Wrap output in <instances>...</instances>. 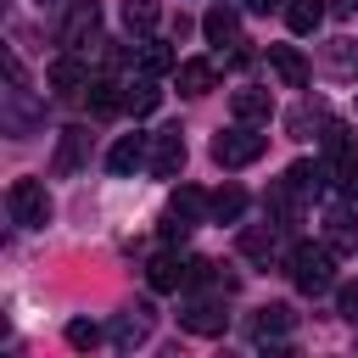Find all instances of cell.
Masks as SVG:
<instances>
[{
    "label": "cell",
    "instance_id": "6da1fadb",
    "mask_svg": "<svg viewBox=\"0 0 358 358\" xmlns=\"http://www.w3.org/2000/svg\"><path fill=\"white\" fill-rule=\"evenodd\" d=\"M285 263H291V285H296L302 296H319V291H330V285H336V252H330V246L296 241Z\"/></svg>",
    "mask_w": 358,
    "mask_h": 358
},
{
    "label": "cell",
    "instance_id": "7a4b0ae2",
    "mask_svg": "<svg viewBox=\"0 0 358 358\" xmlns=\"http://www.w3.org/2000/svg\"><path fill=\"white\" fill-rule=\"evenodd\" d=\"M268 151V134H257L252 123H235V129H218L213 134V162L218 168H246Z\"/></svg>",
    "mask_w": 358,
    "mask_h": 358
},
{
    "label": "cell",
    "instance_id": "3957f363",
    "mask_svg": "<svg viewBox=\"0 0 358 358\" xmlns=\"http://www.w3.org/2000/svg\"><path fill=\"white\" fill-rule=\"evenodd\" d=\"M11 218L22 224V229H45L50 224V190H45V179H11Z\"/></svg>",
    "mask_w": 358,
    "mask_h": 358
},
{
    "label": "cell",
    "instance_id": "277c9868",
    "mask_svg": "<svg viewBox=\"0 0 358 358\" xmlns=\"http://www.w3.org/2000/svg\"><path fill=\"white\" fill-rule=\"evenodd\" d=\"M101 34V6L95 0H73L62 17V45L67 50H90V39Z\"/></svg>",
    "mask_w": 358,
    "mask_h": 358
},
{
    "label": "cell",
    "instance_id": "5b68a950",
    "mask_svg": "<svg viewBox=\"0 0 358 358\" xmlns=\"http://www.w3.org/2000/svg\"><path fill=\"white\" fill-rule=\"evenodd\" d=\"M145 168H151L157 179H173V173L185 168V134H179V129H162V134H151Z\"/></svg>",
    "mask_w": 358,
    "mask_h": 358
},
{
    "label": "cell",
    "instance_id": "8992f818",
    "mask_svg": "<svg viewBox=\"0 0 358 358\" xmlns=\"http://www.w3.org/2000/svg\"><path fill=\"white\" fill-rule=\"evenodd\" d=\"M179 324H185V330H196V336H224L229 313H224V302H218V296H190V302H185V313H179Z\"/></svg>",
    "mask_w": 358,
    "mask_h": 358
},
{
    "label": "cell",
    "instance_id": "52a82bcc",
    "mask_svg": "<svg viewBox=\"0 0 358 358\" xmlns=\"http://www.w3.org/2000/svg\"><path fill=\"white\" fill-rule=\"evenodd\" d=\"M229 112H235V123H268V117H274V95L246 84V90L229 95Z\"/></svg>",
    "mask_w": 358,
    "mask_h": 358
},
{
    "label": "cell",
    "instance_id": "ba28073f",
    "mask_svg": "<svg viewBox=\"0 0 358 358\" xmlns=\"http://www.w3.org/2000/svg\"><path fill=\"white\" fill-rule=\"evenodd\" d=\"M145 285H151V291H185V285H190V263H179V257L162 252V257L145 263Z\"/></svg>",
    "mask_w": 358,
    "mask_h": 358
},
{
    "label": "cell",
    "instance_id": "9c48e42d",
    "mask_svg": "<svg viewBox=\"0 0 358 358\" xmlns=\"http://www.w3.org/2000/svg\"><path fill=\"white\" fill-rule=\"evenodd\" d=\"M45 84H50V90H62V95H73V90H90V73H84L78 50L56 56V62H50V73H45Z\"/></svg>",
    "mask_w": 358,
    "mask_h": 358
},
{
    "label": "cell",
    "instance_id": "30bf717a",
    "mask_svg": "<svg viewBox=\"0 0 358 358\" xmlns=\"http://www.w3.org/2000/svg\"><path fill=\"white\" fill-rule=\"evenodd\" d=\"M280 229H285L280 218L246 224V229H241V252H246V257H274V252H280Z\"/></svg>",
    "mask_w": 358,
    "mask_h": 358
},
{
    "label": "cell",
    "instance_id": "8fae6325",
    "mask_svg": "<svg viewBox=\"0 0 358 358\" xmlns=\"http://www.w3.org/2000/svg\"><path fill=\"white\" fill-rule=\"evenodd\" d=\"M268 67L280 73L285 90H302V84H308V62H302V50H291V45H268Z\"/></svg>",
    "mask_w": 358,
    "mask_h": 358
},
{
    "label": "cell",
    "instance_id": "7c38bea8",
    "mask_svg": "<svg viewBox=\"0 0 358 358\" xmlns=\"http://www.w3.org/2000/svg\"><path fill=\"white\" fill-rule=\"evenodd\" d=\"M173 84H179V95L196 101V95H207V90L218 84V67H213V62H179V67H173Z\"/></svg>",
    "mask_w": 358,
    "mask_h": 358
},
{
    "label": "cell",
    "instance_id": "4fadbf2b",
    "mask_svg": "<svg viewBox=\"0 0 358 358\" xmlns=\"http://www.w3.org/2000/svg\"><path fill=\"white\" fill-rule=\"evenodd\" d=\"M145 151H151V145H145V134H123V140H117V145L106 151V168H112V173L123 179V173L145 168Z\"/></svg>",
    "mask_w": 358,
    "mask_h": 358
},
{
    "label": "cell",
    "instance_id": "5bb4252c",
    "mask_svg": "<svg viewBox=\"0 0 358 358\" xmlns=\"http://www.w3.org/2000/svg\"><path fill=\"white\" fill-rule=\"evenodd\" d=\"M324 179H330V168H324V162H308V157L285 168V185H291V190H296L302 201H313V196L324 190Z\"/></svg>",
    "mask_w": 358,
    "mask_h": 358
},
{
    "label": "cell",
    "instance_id": "9a60e30c",
    "mask_svg": "<svg viewBox=\"0 0 358 358\" xmlns=\"http://www.w3.org/2000/svg\"><path fill=\"white\" fill-rule=\"evenodd\" d=\"M324 246H330V252H358V218H352L347 207H330V218H324Z\"/></svg>",
    "mask_w": 358,
    "mask_h": 358
},
{
    "label": "cell",
    "instance_id": "2e32d148",
    "mask_svg": "<svg viewBox=\"0 0 358 358\" xmlns=\"http://www.w3.org/2000/svg\"><path fill=\"white\" fill-rule=\"evenodd\" d=\"M201 34H207L213 45H235V34H241V17H235L229 6H213V11L201 17Z\"/></svg>",
    "mask_w": 358,
    "mask_h": 358
},
{
    "label": "cell",
    "instance_id": "e0dca14e",
    "mask_svg": "<svg viewBox=\"0 0 358 358\" xmlns=\"http://www.w3.org/2000/svg\"><path fill=\"white\" fill-rule=\"evenodd\" d=\"M84 145H90V134H84V129H62V145H56V162H50V168L67 179V173L84 162Z\"/></svg>",
    "mask_w": 358,
    "mask_h": 358
},
{
    "label": "cell",
    "instance_id": "ac0fdd59",
    "mask_svg": "<svg viewBox=\"0 0 358 358\" xmlns=\"http://www.w3.org/2000/svg\"><path fill=\"white\" fill-rule=\"evenodd\" d=\"M145 330H151V308H129V313H117L112 341L117 347H134V341H145Z\"/></svg>",
    "mask_w": 358,
    "mask_h": 358
},
{
    "label": "cell",
    "instance_id": "d6986e66",
    "mask_svg": "<svg viewBox=\"0 0 358 358\" xmlns=\"http://www.w3.org/2000/svg\"><path fill=\"white\" fill-rule=\"evenodd\" d=\"M157 101H162V90L151 84V73H145V78H134V84L123 90V112H134V117H145V112H157Z\"/></svg>",
    "mask_w": 358,
    "mask_h": 358
},
{
    "label": "cell",
    "instance_id": "ffe728a7",
    "mask_svg": "<svg viewBox=\"0 0 358 358\" xmlns=\"http://www.w3.org/2000/svg\"><path fill=\"white\" fill-rule=\"evenodd\" d=\"M291 330V308L285 302H268V308H257V319H252V336L257 341H268V336H285Z\"/></svg>",
    "mask_w": 358,
    "mask_h": 358
},
{
    "label": "cell",
    "instance_id": "44dd1931",
    "mask_svg": "<svg viewBox=\"0 0 358 358\" xmlns=\"http://www.w3.org/2000/svg\"><path fill=\"white\" fill-rule=\"evenodd\" d=\"M285 22L291 34H313L324 22V0H285Z\"/></svg>",
    "mask_w": 358,
    "mask_h": 358
},
{
    "label": "cell",
    "instance_id": "7402d4cb",
    "mask_svg": "<svg viewBox=\"0 0 358 358\" xmlns=\"http://www.w3.org/2000/svg\"><path fill=\"white\" fill-rule=\"evenodd\" d=\"M173 67H179V56H173L162 39H140V73L157 78V73H173Z\"/></svg>",
    "mask_w": 358,
    "mask_h": 358
},
{
    "label": "cell",
    "instance_id": "603a6c76",
    "mask_svg": "<svg viewBox=\"0 0 358 358\" xmlns=\"http://www.w3.org/2000/svg\"><path fill=\"white\" fill-rule=\"evenodd\" d=\"M207 213H213L218 224H235V218L246 213V196H241L235 185H224V190H213V196H207Z\"/></svg>",
    "mask_w": 358,
    "mask_h": 358
},
{
    "label": "cell",
    "instance_id": "cb8c5ba5",
    "mask_svg": "<svg viewBox=\"0 0 358 358\" xmlns=\"http://www.w3.org/2000/svg\"><path fill=\"white\" fill-rule=\"evenodd\" d=\"M157 17H162L157 0H123V28H129V34H151Z\"/></svg>",
    "mask_w": 358,
    "mask_h": 358
},
{
    "label": "cell",
    "instance_id": "d4e9b609",
    "mask_svg": "<svg viewBox=\"0 0 358 358\" xmlns=\"http://www.w3.org/2000/svg\"><path fill=\"white\" fill-rule=\"evenodd\" d=\"M168 213H179V218H190V224H196V218L207 213V196H201L196 185H179V190L168 196Z\"/></svg>",
    "mask_w": 358,
    "mask_h": 358
},
{
    "label": "cell",
    "instance_id": "484cf974",
    "mask_svg": "<svg viewBox=\"0 0 358 358\" xmlns=\"http://www.w3.org/2000/svg\"><path fill=\"white\" fill-rule=\"evenodd\" d=\"M90 112H95V117L123 112V90H117V84H90Z\"/></svg>",
    "mask_w": 358,
    "mask_h": 358
},
{
    "label": "cell",
    "instance_id": "4316f807",
    "mask_svg": "<svg viewBox=\"0 0 358 358\" xmlns=\"http://www.w3.org/2000/svg\"><path fill=\"white\" fill-rule=\"evenodd\" d=\"M324 151L341 162V157H352V134H347V123H324Z\"/></svg>",
    "mask_w": 358,
    "mask_h": 358
},
{
    "label": "cell",
    "instance_id": "83f0119b",
    "mask_svg": "<svg viewBox=\"0 0 358 358\" xmlns=\"http://www.w3.org/2000/svg\"><path fill=\"white\" fill-rule=\"evenodd\" d=\"M336 185H341L347 201H358V157H341L336 162Z\"/></svg>",
    "mask_w": 358,
    "mask_h": 358
},
{
    "label": "cell",
    "instance_id": "f1b7e54d",
    "mask_svg": "<svg viewBox=\"0 0 358 358\" xmlns=\"http://www.w3.org/2000/svg\"><path fill=\"white\" fill-rule=\"evenodd\" d=\"M95 341H101V330H95L90 319H73V324H67V347L84 352V347H95Z\"/></svg>",
    "mask_w": 358,
    "mask_h": 358
},
{
    "label": "cell",
    "instance_id": "f546056e",
    "mask_svg": "<svg viewBox=\"0 0 358 358\" xmlns=\"http://www.w3.org/2000/svg\"><path fill=\"white\" fill-rule=\"evenodd\" d=\"M336 313H341V319H352V324H358V280H352V285H341V291H336Z\"/></svg>",
    "mask_w": 358,
    "mask_h": 358
},
{
    "label": "cell",
    "instance_id": "4dcf8cb0",
    "mask_svg": "<svg viewBox=\"0 0 358 358\" xmlns=\"http://www.w3.org/2000/svg\"><path fill=\"white\" fill-rule=\"evenodd\" d=\"M190 229H196L190 218H179V213H162V241H185Z\"/></svg>",
    "mask_w": 358,
    "mask_h": 358
},
{
    "label": "cell",
    "instance_id": "1f68e13d",
    "mask_svg": "<svg viewBox=\"0 0 358 358\" xmlns=\"http://www.w3.org/2000/svg\"><path fill=\"white\" fill-rule=\"evenodd\" d=\"M336 62L352 67V62H358V39H336Z\"/></svg>",
    "mask_w": 358,
    "mask_h": 358
},
{
    "label": "cell",
    "instance_id": "d6a6232c",
    "mask_svg": "<svg viewBox=\"0 0 358 358\" xmlns=\"http://www.w3.org/2000/svg\"><path fill=\"white\" fill-rule=\"evenodd\" d=\"M246 6H252V11H274L280 0H246Z\"/></svg>",
    "mask_w": 358,
    "mask_h": 358
},
{
    "label": "cell",
    "instance_id": "836d02e7",
    "mask_svg": "<svg viewBox=\"0 0 358 358\" xmlns=\"http://www.w3.org/2000/svg\"><path fill=\"white\" fill-rule=\"evenodd\" d=\"M330 11H352V0H330Z\"/></svg>",
    "mask_w": 358,
    "mask_h": 358
},
{
    "label": "cell",
    "instance_id": "e575fe53",
    "mask_svg": "<svg viewBox=\"0 0 358 358\" xmlns=\"http://www.w3.org/2000/svg\"><path fill=\"white\" fill-rule=\"evenodd\" d=\"M39 6H45V0H39Z\"/></svg>",
    "mask_w": 358,
    "mask_h": 358
}]
</instances>
